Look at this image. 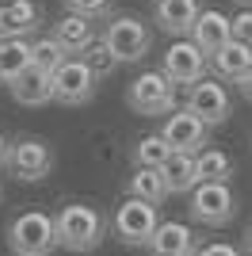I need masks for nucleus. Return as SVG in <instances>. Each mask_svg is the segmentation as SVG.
Wrapping results in <instances>:
<instances>
[{"label": "nucleus", "instance_id": "f257e3e1", "mask_svg": "<svg viewBox=\"0 0 252 256\" xmlns=\"http://www.w3.org/2000/svg\"><path fill=\"white\" fill-rule=\"evenodd\" d=\"M54 226H58V248L65 252H92L107 230L104 214L88 203H65L54 214Z\"/></svg>", "mask_w": 252, "mask_h": 256}, {"label": "nucleus", "instance_id": "f03ea898", "mask_svg": "<svg viewBox=\"0 0 252 256\" xmlns=\"http://www.w3.org/2000/svg\"><path fill=\"white\" fill-rule=\"evenodd\" d=\"M8 248L16 256H50L58 248V226L46 210H23L8 226Z\"/></svg>", "mask_w": 252, "mask_h": 256}, {"label": "nucleus", "instance_id": "7ed1b4c3", "mask_svg": "<svg viewBox=\"0 0 252 256\" xmlns=\"http://www.w3.org/2000/svg\"><path fill=\"white\" fill-rule=\"evenodd\" d=\"M126 104L134 115H146V118H160V115H172L176 111V84L168 80L160 69H149V73H138L134 84L126 88Z\"/></svg>", "mask_w": 252, "mask_h": 256}, {"label": "nucleus", "instance_id": "20e7f679", "mask_svg": "<svg viewBox=\"0 0 252 256\" xmlns=\"http://www.w3.org/2000/svg\"><path fill=\"white\" fill-rule=\"evenodd\" d=\"M157 226H160V206L130 199V195L115 206V218H111V230L126 248H146L157 234Z\"/></svg>", "mask_w": 252, "mask_h": 256}, {"label": "nucleus", "instance_id": "39448f33", "mask_svg": "<svg viewBox=\"0 0 252 256\" xmlns=\"http://www.w3.org/2000/svg\"><path fill=\"white\" fill-rule=\"evenodd\" d=\"M104 42L111 46V54L118 58V65H134L153 50V31L146 20L138 16H111L104 31Z\"/></svg>", "mask_w": 252, "mask_h": 256}, {"label": "nucleus", "instance_id": "423d86ee", "mask_svg": "<svg viewBox=\"0 0 252 256\" xmlns=\"http://www.w3.org/2000/svg\"><path fill=\"white\" fill-rule=\"evenodd\" d=\"M4 168L23 184H38L54 172V150L42 138H16L8 146V160Z\"/></svg>", "mask_w": 252, "mask_h": 256}, {"label": "nucleus", "instance_id": "0eeeda50", "mask_svg": "<svg viewBox=\"0 0 252 256\" xmlns=\"http://www.w3.org/2000/svg\"><path fill=\"white\" fill-rule=\"evenodd\" d=\"M191 218L199 226H230L237 218V195H233L230 184H199L195 192H191Z\"/></svg>", "mask_w": 252, "mask_h": 256}, {"label": "nucleus", "instance_id": "6e6552de", "mask_svg": "<svg viewBox=\"0 0 252 256\" xmlns=\"http://www.w3.org/2000/svg\"><path fill=\"white\" fill-rule=\"evenodd\" d=\"M195 118H202L206 126H222L233 115V96L218 76H202L199 84L188 88V104H184Z\"/></svg>", "mask_w": 252, "mask_h": 256}, {"label": "nucleus", "instance_id": "1a4fd4ad", "mask_svg": "<svg viewBox=\"0 0 252 256\" xmlns=\"http://www.w3.org/2000/svg\"><path fill=\"white\" fill-rule=\"evenodd\" d=\"M206 69H210V58L191 42V38H176V42L164 50V65H160V73H164L176 88L199 84L202 76H206Z\"/></svg>", "mask_w": 252, "mask_h": 256}, {"label": "nucleus", "instance_id": "9d476101", "mask_svg": "<svg viewBox=\"0 0 252 256\" xmlns=\"http://www.w3.org/2000/svg\"><path fill=\"white\" fill-rule=\"evenodd\" d=\"M96 80L100 76L84 65V58H69V62L54 73V100L65 107H84L96 96Z\"/></svg>", "mask_w": 252, "mask_h": 256}, {"label": "nucleus", "instance_id": "9b49d317", "mask_svg": "<svg viewBox=\"0 0 252 256\" xmlns=\"http://www.w3.org/2000/svg\"><path fill=\"white\" fill-rule=\"evenodd\" d=\"M160 134H164V142L172 146V153H188V157H199V153L206 150V142H210V126L202 118H195L188 107H184V111H172V115L164 118Z\"/></svg>", "mask_w": 252, "mask_h": 256}, {"label": "nucleus", "instance_id": "f8f14e48", "mask_svg": "<svg viewBox=\"0 0 252 256\" xmlns=\"http://www.w3.org/2000/svg\"><path fill=\"white\" fill-rule=\"evenodd\" d=\"M42 12L34 0H8L0 4V42H16V38H27V34L38 31Z\"/></svg>", "mask_w": 252, "mask_h": 256}, {"label": "nucleus", "instance_id": "ddd939ff", "mask_svg": "<svg viewBox=\"0 0 252 256\" xmlns=\"http://www.w3.org/2000/svg\"><path fill=\"white\" fill-rule=\"evenodd\" d=\"M191 42L199 46L206 58H214L218 50H226V46L233 42L230 38V16L218 8H202L199 20H195V27H191Z\"/></svg>", "mask_w": 252, "mask_h": 256}, {"label": "nucleus", "instance_id": "4468645a", "mask_svg": "<svg viewBox=\"0 0 252 256\" xmlns=\"http://www.w3.org/2000/svg\"><path fill=\"white\" fill-rule=\"evenodd\" d=\"M199 0H157V8H153V23H157L164 34L172 38H184L191 34L195 20H199Z\"/></svg>", "mask_w": 252, "mask_h": 256}, {"label": "nucleus", "instance_id": "2eb2a0df", "mask_svg": "<svg viewBox=\"0 0 252 256\" xmlns=\"http://www.w3.org/2000/svg\"><path fill=\"white\" fill-rule=\"evenodd\" d=\"M12 96H16V104L23 107H42L54 100V73H46V69H38V65H31L23 76H16L12 80Z\"/></svg>", "mask_w": 252, "mask_h": 256}, {"label": "nucleus", "instance_id": "dca6fc26", "mask_svg": "<svg viewBox=\"0 0 252 256\" xmlns=\"http://www.w3.org/2000/svg\"><path fill=\"white\" fill-rule=\"evenodd\" d=\"M210 73L218 76L222 84H241L244 76L252 73V50L241 42H230L226 50H218L210 58Z\"/></svg>", "mask_w": 252, "mask_h": 256}, {"label": "nucleus", "instance_id": "f3484780", "mask_svg": "<svg viewBox=\"0 0 252 256\" xmlns=\"http://www.w3.org/2000/svg\"><path fill=\"white\" fill-rule=\"evenodd\" d=\"M146 248H149V256H191L195 252V234L184 222H160Z\"/></svg>", "mask_w": 252, "mask_h": 256}, {"label": "nucleus", "instance_id": "a211bd4d", "mask_svg": "<svg viewBox=\"0 0 252 256\" xmlns=\"http://www.w3.org/2000/svg\"><path fill=\"white\" fill-rule=\"evenodd\" d=\"M54 38L65 46V54H69V58H80V54L96 42V23L69 12V16H62V20H58V27H54Z\"/></svg>", "mask_w": 252, "mask_h": 256}, {"label": "nucleus", "instance_id": "6ab92c4d", "mask_svg": "<svg viewBox=\"0 0 252 256\" xmlns=\"http://www.w3.org/2000/svg\"><path fill=\"white\" fill-rule=\"evenodd\" d=\"M160 176H164L168 195H191L195 188H199L195 157H188V153H172V160H168L164 168H160Z\"/></svg>", "mask_w": 252, "mask_h": 256}, {"label": "nucleus", "instance_id": "aec40b11", "mask_svg": "<svg viewBox=\"0 0 252 256\" xmlns=\"http://www.w3.org/2000/svg\"><path fill=\"white\" fill-rule=\"evenodd\" d=\"M126 195H130V199H142V203L160 206V203L168 199V188H164L160 168H134L130 184H126Z\"/></svg>", "mask_w": 252, "mask_h": 256}, {"label": "nucleus", "instance_id": "412c9836", "mask_svg": "<svg viewBox=\"0 0 252 256\" xmlns=\"http://www.w3.org/2000/svg\"><path fill=\"white\" fill-rule=\"evenodd\" d=\"M195 172H199V184H230L233 180V157L206 146L195 157Z\"/></svg>", "mask_w": 252, "mask_h": 256}, {"label": "nucleus", "instance_id": "4be33fe9", "mask_svg": "<svg viewBox=\"0 0 252 256\" xmlns=\"http://www.w3.org/2000/svg\"><path fill=\"white\" fill-rule=\"evenodd\" d=\"M31 69V42L16 38V42H0V80L12 84L16 76H23Z\"/></svg>", "mask_w": 252, "mask_h": 256}, {"label": "nucleus", "instance_id": "5701e85b", "mask_svg": "<svg viewBox=\"0 0 252 256\" xmlns=\"http://www.w3.org/2000/svg\"><path fill=\"white\" fill-rule=\"evenodd\" d=\"M172 160V146L164 142V134H146L134 142V164L138 168H164Z\"/></svg>", "mask_w": 252, "mask_h": 256}, {"label": "nucleus", "instance_id": "b1692460", "mask_svg": "<svg viewBox=\"0 0 252 256\" xmlns=\"http://www.w3.org/2000/svg\"><path fill=\"white\" fill-rule=\"evenodd\" d=\"M65 62H69V54H65V46L58 42L54 34H46V38H34V42H31V65L46 69V73H58Z\"/></svg>", "mask_w": 252, "mask_h": 256}, {"label": "nucleus", "instance_id": "393cba45", "mask_svg": "<svg viewBox=\"0 0 252 256\" xmlns=\"http://www.w3.org/2000/svg\"><path fill=\"white\" fill-rule=\"evenodd\" d=\"M80 58H84V65H88L96 76H111V73H115V65H118V58L111 54V46H107L104 38H96V42L88 46Z\"/></svg>", "mask_w": 252, "mask_h": 256}, {"label": "nucleus", "instance_id": "a878e982", "mask_svg": "<svg viewBox=\"0 0 252 256\" xmlns=\"http://www.w3.org/2000/svg\"><path fill=\"white\" fill-rule=\"evenodd\" d=\"M65 8L84 20H111V0H65Z\"/></svg>", "mask_w": 252, "mask_h": 256}, {"label": "nucleus", "instance_id": "bb28decb", "mask_svg": "<svg viewBox=\"0 0 252 256\" xmlns=\"http://www.w3.org/2000/svg\"><path fill=\"white\" fill-rule=\"evenodd\" d=\"M230 38L252 50V12H237V16H230Z\"/></svg>", "mask_w": 252, "mask_h": 256}, {"label": "nucleus", "instance_id": "cd10ccee", "mask_svg": "<svg viewBox=\"0 0 252 256\" xmlns=\"http://www.w3.org/2000/svg\"><path fill=\"white\" fill-rule=\"evenodd\" d=\"M199 256H244V252H241V248H233V245H226V241H214V245L199 248Z\"/></svg>", "mask_w": 252, "mask_h": 256}, {"label": "nucleus", "instance_id": "c85d7f7f", "mask_svg": "<svg viewBox=\"0 0 252 256\" xmlns=\"http://www.w3.org/2000/svg\"><path fill=\"white\" fill-rule=\"evenodd\" d=\"M237 88H241V96H244V100H248V104H252V73L244 76V80H241V84H237Z\"/></svg>", "mask_w": 252, "mask_h": 256}, {"label": "nucleus", "instance_id": "c756f323", "mask_svg": "<svg viewBox=\"0 0 252 256\" xmlns=\"http://www.w3.org/2000/svg\"><path fill=\"white\" fill-rule=\"evenodd\" d=\"M8 146H12V142L4 138V130H0V164H4V160H8Z\"/></svg>", "mask_w": 252, "mask_h": 256}, {"label": "nucleus", "instance_id": "7c9ffc66", "mask_svg": "<svg viewBox=\"0 0 252 256\" xmlns=\"http://www.w3.org/2000/svg\"><path fill=\"white\" fill-rule=\"evenodd\" d=\"M244 256H252V226L244 230Z\"/></svg>", "mask_w": 252, "mask_h": 256}, {"label": "nucleus", "instance_id": "2f4dec72", "mask_svg": "<svg viewBox=\"0 0 252 256\" xmlns=\"http://www.w3.org/2000/svg\"><path fill=\"white\" fill-rule=\"evenodd\" d=\"M237 4H248V0H237Z\"/></svg>", "mask_w": 252, "mask_h": 256}, {"label": "nucleus", "instance_id": "473e14b6", "mask_svg": "<svg viewBox=\"0 0 252 256\" xmlns=\"http://www.w3.org/2000/svg\"><path fill=\"white\" fill-rule=\"evenodd\" d=\"M191 256H199V252H191Z\"/></svg>", "mask_w": 252, "mask_h": 256}, {"label": "nucleus", "instance_id": "72a5a7b5", "mask_svg": "<svg viewBox=\"0 0 252 256\" xmlns=\"http://www.w3.org/2000/svg\"><path fill=\"white\" fill-rule=\"evenodd\" d=\"M0 84H4V80H0Z\"/></svg>", "mask_w": 252, "mask_h": 256}, {"label": "nucleus", "instance_id": "f704fd0d", "mask_svg": "<svg viewBox=\"0 0 252 256\" xmlns=\"http://www.w3.org/2000/svg\"><path fill=\"white\" fill-rule=\"evenodd\" d=\"M0 195H4V192H0Z\"/></svg>", "mask_w": 252, "mask_h": 256}]
</instances>
